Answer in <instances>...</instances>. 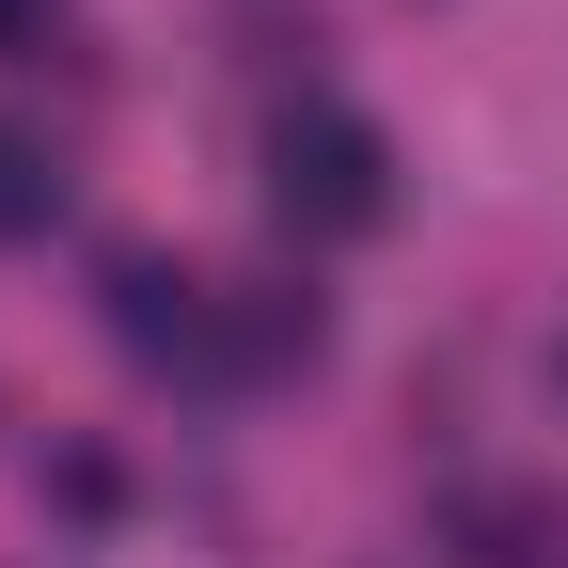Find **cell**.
I'll list each match as a JSON object with an SVG mask.
<instances>
[{
    "label": "cell",
    "instance_id": "1",
    "mask_svg": "<svg viewBox=\"0 0 568 568\" xmlns=\"http://www.w3.org/2000/svg\"><path fill=\"white\" fill-rule=\"evenodd\" d=\"M268 222H284V237H379V222H395V142H379L364 111L301 95V111L268 126Z\"/></svg>",
    "mask_w": 568,
    "mask_h": 568
},
{
    "label": "cell",
    "instance_id": "3",
    "mask_svg": "<svg viewBox=\"0 0 568 568\" xmlns=\"http://www.w3.org/2000/svg\"><path fill=\"white\" fill-rule=\"evenodd\" d=\"M332 316H316V284H222V364L237 379H284V364H316Z\"/></svg>",
    "mask_w": 568,
    "mask_h": 568
},
{
    "label": "cell",
    "instance_id": "6",
    "mask_svg": "<svg viewBox=\"0 0 568 568\" xmlns=\"http://www.w3.org/2000/svg\"><path fill=\"white\" fill-rule=\"evenodd\" d=\"M48 17H63V0H0V48H48Z\"/></svg>",
    "mask_w": 568,
    "mask_h": 568
},
{
    "label": "cell",
    "instance_id": "2",
    "mask_svg": "<svg viewBox=\"0 0 568 568\" xmlns=\"http://www.w3.org/2000/svg\"><path fill=\"white\" fill-rule=\"evenodd\" d=\"M111 332H126V364H222V284H190L159 253H111Z\"/></svg>",
    "mask_w": 568,
    "mask_h": 568
},
{
    "label": "cell",
    "instance_id": "4",
    "mask_svg": "<svg viewBox=\"0 0 568 568\" xmlns=\"http://www.w3.org/2000/svg\"><path fill=\"white\" fill-rule=\"evenodd\" d=\"M458 537H474V568H552L568 552V506H552V489H474Z\"/></svg>",
    "mask_w": 568,
    "mask_h": 568
},
{
    "label": "cell",
    "instance_id": "5",
    "mask_svg": "<svg viewBox=\"0 0 568 568\" xmlns=\"http://www.w3.org/2000/svg\"><path fill=\"white\" fill-rule=\"evenodd\" d=\"M48 222H63V159H48L32 126H0V253H17V237H48Z\"/></svg>",
    "mask_w": 568,
    "mask_h": 568
}]
</instances>
